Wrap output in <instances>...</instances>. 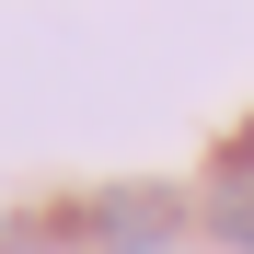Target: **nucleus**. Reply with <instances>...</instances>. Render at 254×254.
Instances as JSON below:
<instances>
[{"label": "nucleus", "mask_w": 254, "mask_h": 254, "mask_svg": "<svg viewBox=\"0 0 254 254\" xmlns=\"http://www.w3.org/2000/svg\"><path fill=\"white\" fill-rule=\"evenodd\" d=\"M174 231H185L174 196H116V208H93V243H104V254H162Z\"/></svg>", "instance_id": "1"}, {"label": "nucleus", "mask_w": 254, "mask_h": 254, "mask_svg": "<svg viewBox=\"0 0 254 254\" xmlns=\"http://www.w3.org/2000/svg\"><path fill=\"white\" fill-rule=\"evenodd\" d=\"M208 231H220L231 254H254V174H220V185H208Z\"/></svg>", "instance_id": "2"}, {"label": "nucleus", "mask_w": 254, "mask_h": 254, "mask_svg": "<svg viewBox=\"0 0 254 254\" xmlns=\"http://www.w3.org/2000/svg\"><path fill=\"white\" fill-rule=\"evenodd\" d=\"M220 174H254V127H243V139H231V150H220Z\"/></svg>", "instance_id": "3"}]
</instances>
